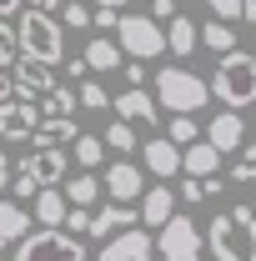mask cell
I'll return each mask as SVG.
<instances>
[{"instance_id":"1","label":"cell","mask_w":256,"mask_h":261,"mask_svg":"<svg viewBox=\"0 0 256 261\" xmlns=\"http://www.w3.org/2000/svg\"><path fill=\"white\" fill-rule=\"evenodd\" d=\"M206 246L216 261H256V211L231 206L206 221Z\"/></svg>"},{"instance_id":"2","label":"cell","mask_w":256,"mask_h":261,"mask_svg":"<svg viewBox=\"0 0 256 261\" xmlns=\"http://www.w3.org/2000/svg\"><path fill=\"white\" fill-rule=\"evenodd\" d=\"M206 86H211V96L221 100L226 111L256 106V56L251 50H226L221 61H216V75Z\"/></svg>"},{"instance_id":"3","label":"cell","mask_w":256,"mask_h":261,"mask_svg":"<svg viewBox=\"0 0 256 261\" xmlns=\"http://www.w3.org/2000/svg\"><path fill=\"white\" fill-rule=\"evenodd\" d=\"M15 40H20V56H31V61H45L56 65L65 56V35H61V20L50 15V10H20V25H15Z\"/></svg>"},{"instance_id":"4","label":"cell","mask_w":256,"mask_h":261,"mask_svg":"<svg viewBox=\"0 0 256 261\" xmlns=\"http://www.w3.org/2000/svg\"><path fill=\"white\" fill-rule=\"evenodd\" d=\"M206 100H211V86H206L201 75H191L186 65H161V70H156V106L196 116Z\"/></svg>"},{"instance_id":"5","label":"cell","mask_w":256,"mask_h":261,"mask_svg":"<svg viewBox=\"0 0 256 261\" xmlns=\"http://www.w3.org/2000/svg\"><path fill=\"white\" fill-rule=\"evenodd\" d=\"M15 261H86V246L61 226H35L15 241Z\"/></svg>"},{"instance_id":"6","label":"cell","mask_w":256,"mask_h":261,"mask_svg":"<svg viewBox=\"0 0 256 261\" xmlns=\"http://www.w3.org/2000/svg\"><path fill=\"white\" fill-rule=\"evenodd\" d=\"M116 45L136 61H156L166 50V31H161L156 15H121L116 20Z\"/></svg>"},{"instance_id":"7","label":"cell","mask_w":256,"mask_h":261,"mask_svg":"<svg viewBox=\"0 0 256 261\" xmlns=\"http://www.w3.org/2000/svg\"><path fill=\"white\" fill-rule=\"evenodd\" d=\"M161 261H201V251H206V236H201V226H196L191 216H166L161 221V241H156Z\"/></svg>"},{"instance_id":"8","label":"cell","mask_w":256,"mask_h":261,"mask_svg":"<svg viewBox=\"0 0 256 261\" xmlns=\"http://www.w3.org/2000/svg\"><path fill=\"white\" fill-rule=\"evenodd\" d=\"M40 126V106L31 96H20V91H10V96L0 100V141H31V130Z\"/></svg>"},{"instance_id":"9","label":"cell","mask_w":256,"mask_h":261,"mask_svg":"<svg viewBox=\"0 0 256 261\" xmlns=\"http://www.w3.org/2000/svg\"><path fill=\"white\" fill-rule=\"evenodd\" d=\"M100 261H156V246H151L146 231L121 226V231H111V241L100 246Z\"/></svg>"},{"instance_id":"10","label":"cell","mask_w":256,"mask_h":261,"mask_svg":"<svg viewBox=\"0 0 256 261\" xmlns=\"http://www.w3.org/2000/svg\"><path fill=\"white\" fill-rule=\"evenodd\" d=\"M20 166L31 171L40 186H61V181H65V171H70V156H65L61 146H35V151H31V156H25Z\"/></svg>"},{"instance_id":"11","label":"cell","mask_w":256,"mask_h":261,"mask_svg":"<svg viewBox=\"0 0 256 261\" xmlns=\"http://www.w3.org/2000/svg\"><path fill=\"white\" fill-rule=\"evenodd\" d=\"M111 111H116L121 121H141V126H156V121H161L156 96L141 91V86H131V91H121V96H111Z\"/></svg>"},{"instance_id":"12","label":"cell","mask_w":256,"mask_h":261,"mask_svg":"<svg viewBox=\"0 0 256 261\" xmlns=\"http://www.w3.org/2000/svg\"><path fill=\"white\" fill-rule=\"evenodd\" d=\"M141 166H146L151 176H161V181H171V176L181 171V146H176L171 136H156V141L141 146Z\"/></svg>"},{"instance_id":"13","label":"cell","mask_w":256,"mask_h":261,"mask_svg":"<svg viewBox=\"0 0 256 261\" xmlns=\"http://www.w3.org/2000/svg\"><path fill=\"white\" fill-rule=\"evenodd\" d=\"M206 141L216 146V151H241V141H246V121H241V111H221L211 126H206Z\"/></svg>"},{"instance_id":"14","label":"cell","mask_w":256,"mask_h":261,"mask_svg":"<svg viewBox=\"0 0 256 261\" xmlns=\"http://www.w3.org/2000/svg\"><path fill=\"white\" fill-rule=\"evenodd\" d=\"M50 86H56V70H50L45 61H31V56H25V61L15 65V91H20V96L40 100L45 91H50Z\"/></svg>"},{"instance_id":"15","label":"cell","mask_w":256,"mask_h":261,"mask_svg":"<svg viewBox=\"0 0 256 261\" xmlns=\"http://www.w3.org/2000/svg\"><path fill=\"white\" fill-rule=\"evenodd\" d=\"M31 201H35V206H31L35 226H61V221H65V211H70V201H65V191H61V186H40Z\"/></svg>"},{"instance_id":"16","label":"cell","mask_w":256,"mask_h":261,"mask_svg":"<svg viewBox=\"0 0 256 261\" xmlns=\"http://www.w3.org/2000/svg\"><path fill=\"white\" fill-rule=\"evenodd\" d=\"M121 226H141V211H131V201H111V206H100L96 216H91V231L86 236H111V231Z\"/></svg>"},{"instance_id":"17","label":"cell","mask_w":256,"mask_h":261,"mask_svg":"<svg viewBox=\"0 0 256 261\" xmlns=\"http://www.w3.org/2000/svg\"><path fill=\"white\" fill-rule=\"evenodd\" d=\"M196 45H201V25H196L191 15H181V10H176V15L166 20V50H176V56L186 61Z\"/></svg>"},{"instance_id":"18","label":"cell","mask_w":256,"mask_h":261,"mask_svg":"<svg viewBox=\"0 0 256 261\" xmlns=\"http://www.w3.org/2000/svg\"><path fill=\"white\" fill-rule=\"evenodd\" d=\"M181 171H186V176H216V171H221V151H216L211 141H186Z\"/></svg>"},{"instance_id":"19","label":"cell","mask_w":256,"mask_h":261,"mask_svg":"<svg viewBox=\"0 0 256 261\" xmlns=\"http://www.w3.org/2000/svg\"><path fill=\"white\" fill-rule=\"evenodd\" d=\"M106 191H111V201H136L141 196V166H131V161L106 166Z\"/></svg>"},{"instance_id":"20","label":"cell","mask_w":256,"mask_h":261,"mask_svg":"<svg viewBox=\"0 0 256 261\" xmlns=\"http://www.w3.org/2000/svg\"><path fill=\"white\" fill-rule=\"evenodd\" d=\"M171 211H176L171 186H146V191H141V226H161Z\"/></svg>"},{"instance_id":"21","label":"cell","mask_w":256,"mask_h":261,"mask_svg":"<svg viewBox=\"0 0 256 261\" xmlns=\"http://www.w3.org/2000/svg\"><path fill=\"white\" fill-rule=\"evenodd\" d=\"M25 226H35V216L20 206V201H0V246H15Z\"/></svg>"},{"instance_id":"22","label":"cell","mask_w":256,"mask_h":261,"mask_svg":"<svg viewBox=\"0 0 256 261\" xmlns=\"http://www.w3.org/2000/svg\"><path fill=\"white\" fill-rule=\"evenodd\" d=\"M81 56H86V65H91V70H100V75H106V70H121V61H126V50H121L111 35H96Z\"/></svg>"},{"instance_id":"23","label":"cell","mask_w":256,"mask_h":261,"mask_svg":"<svg viewBox=\"0 0 256 261\" xmlns=\"http://www.w3.org/2000/svg\"><path fill=\"white\" fill-rule=\"evenodd\" d=\"M35 106H40V116H75V111H81V96H75L70 86H61V81H56V86L35 100Z\"/></svg>"},{"instance_id":"24","label":"cell","mask_w":256,"mask_h":261,"mask_svg":"<svg viewBox=\"0 0 256 261\" xmlns=\"http://www.w3.org/2000/svg\"><path fill=\"white\" fill-rule=\"evenodd\" d=\"M70 146H75V151H70V161H75V166H86V171H96V166H100V156H106V141H100V136H86V130H81Z\"/></svg>"},{"instance_id":"25","label":"cell","mask_w":256,"mask_h":261,"mask_svg":"<svg viewBox=\"0 0 256 261\" xmlns=\"http://www.w3.org/2000/svg\"><path fill=\"white\" fill-rule=\"evenodd\" d=\"M61 191H65V201H70V206H91V201L100 196V181L86 171V176H70V181H61Z\"/></svg>"},{"instance_id":"26","label":"cell","mask_w":256,"mask_h":261,"mask_svg":"<svg viewBox=\"0 0 256 261\" xmlns=\"http://www.w3.org/2000/svg\"><path fill=\"white\" fill-rule=\"evenodd\" d=\"M201 45H211L216 56H226V50H236V31L226 20H211V25H201Z\"/></svg>"},{"instance_id":"27","label":"cell","mask_w":256,"mask_h":261,"mask_svg":"<svg viewBox=\"0 0 256 261\" xmlns=\"http://www.w3.org/2000/svg\"><path fill=\"white\" fill-rule=\"evenodd\" d=\"M100 141H106L111 151H136V130H131V121H121V116L106 126V136H100Z\"/></svg>"},{"instance_id":"28","label":"cell","mask_w":256,"mask_h":261,"mask_svg":"<svg viewBox=\"0 0 256 261\" xmlns=\"http://www.w3.org/2000/svg\"><path fill=\"white\" fill-rule=\"evenodd\" d=\"M81 111H111V91L100 86V81H81Z\"/></svg>"},{"instance_id":"29","label":"cell","mask_w":256,"mask_h":261,"mask_svg":"<svg viewBox=\"0 0 256 261\" xmlns=\"http://www.w3.org/2000/svg\"><path fill=\"white\" fill-rule=\"evenodd\" d=\"M176 146H186V141H196L201 136V126H196V116H186V111H171V130H166Z\"/></svg>"},{"instance_id":"30","label":"cell","mask_w":256,"mask_h":261,"mask_svg":"<svg viewBox=\"0 0 256 261\" xmlns=\"http://www.w3.org/2000/svg\"><path fill=\"white\" fill-rule=\"evenodd\" d=\"M231 181H241V186H256V146H241V161L231 166Z\"/></svg>"},{"instance_id":"31","label":"cell","mask_w":256,"mask_h":261,"mask_svg":"<svg viewBox=\"0 0 256 261\" xmlns=\"http://www.w3.org/2000/svg\"><path fill=\"white\" fill-rule=\"evenodd\" d=\"M15 56H20L15 25H5V15H0V65H15Z\"/></svg>"},{"instance_id":"32","label":"cell","mask_w":256,"mask_h":261,"mask_svg":"<svg viewBox=\"0 0 256 261\" xmlns=\"http://www.w3.org/2000/svg\"><path fill=\"white\" fill-rule=\"evenodd\" d=\"M65 231H70V236H86V231H91V211H86V206H70V211H65V221H61Z\"/></svg>"},{"instance_id":"33","label":"cell","mask_w":256,"mask_h":261,"mask_svg":"<svg viewBox=\"0 0 256 261\" xmlns=\"http://www.w3.org/2000/svg\"><path fill=\"white\" fill-rule=\"evenodd\" d=\"M206 176H186V181H181V201H186V206H196V201H206Z\"/></svg>"},{"instance_id":"34","label":"cell","mask_w":256,"mask_h":261,"mask_svg":"<svg viewBox=\"0 0 256 261\" xmlns=\"http://www.w3.org/2000/svg\"><path fill=\"white\" fill-rule=\"evenodd\" d=\"M206 5H211V15L226 20V25H231V20H241V0H206Z\"/></svg>"},{"instance_id":"35","label":"cell","mask_w":256,"mask_h":261,"mask_svg":"<svg viewBox=\"0 0 256 261\" xmlns=\"http://www.w3.org/2000/svg\"><path fill=\"white\" fill-rule=\"evenodd\" d=\"M10 191L20 196V201H31V196H35V191H40V181H35L31 171H25V166H20V176H15V186H10Z\"/></svg>"},{"instance_id":"36","label":"cell","mask_w":256,"mask_h":261,"mask_svg":"<svg viewBox=\"0 0 256 261\" xmlns=\"http://www.w3.org/2000/svg\"><path fill=\"white\" fill-rule=\"evenodd\" d=\"M61 15H65V25H91V10L86 5H61Z\"/></svg>"},{"instance_id":"37","label":"cell","mask_w":256,"mask_h":261,"mask_svg":"<svg viewBox=\"0 0 256 261\" xmlns=\"http://www.w3.org/2000/svg\"><path fill=\"white\" fill-rule=\"evenodd\" d=\"M116 20H121V10H111V5H96V25H100V31H116Z\"/></svg>"},{"instance_id":"38","label":"cell","mask_w":256,"mask_h":261,"mask_svg":"<svg viewBox=\"0 0 256 261\" xmlns=\"http://www.w3.org/2000/svg\"><path fill=\"white\" fill-rule=\"evenodd\" d=\"M151 15H156V20H171V15H176V0H151Z\"/></svg>"},{"instance_id":"39","label":"cell","mask_w":256,"mask_h":261,"mask_svg":"<svg viewBox=\"0 0 256 261\" xmlns=\"http://www.w3.org/2000/svg\"><path fill=\"white\" fill-rule=\"evenodd\" d=\"M65 75H75V81H81V75H91V65H86V56H75V61H65Z\"/></svg>"},{"instance_id":"40","label":"cell","mask_w":256,"mask_h":261,"mask_svg":"<svg viewBox=\"0 0 256 261\" xmlns=\"http://www.w3.org/2000/svg\"><path fill=\"white\" fill-rule=\"evenodd\" d=\"M5 186H10V156L0 151V191H5Z\"/></svg>"},{"instance_id":"41","label":"cell","mask_w":256,"mask_h":261,"mask_svg":"<svg viewBox=\"0 0 256 261\" xmlns=\"http://www.w3.org/2000/svg\"><path fill=\"white\" fill-rule=\"evenodd\" d=\"M10 91H15V81H10V75H5V65H0V100L10 96Z\"/></svg>"},{"instance_id":"42","label":"cell","mask_w":256,"mask_h":261,"mask_svg":"<svg viewBox=\"0 0 256 261\" xmlns=\"http://www.w3.org/2000/svg\"><path fill=\"white\" fill-rule=\"evenodd\" d=\"M31 5H35V10H50V15H56V10H61L65 0H31Z\"/></svg>"},{"instance_id":"43","label":"cell","mask_w":256,"mask_h":261,"mask_svg":"<svg viewBox=\"0 0 256 261\" xmlns=\"http://www.w3.org/2000/svg\"><path fill=\"white\" fill-rule=\"evenodd\" d=\"M241 20H251V25H256V0H241Z\"/></svg>"},{"instance_id":"44","label":"cell","mask_w":256,"mask_h":261,"mask_svg":"<svg viewBox=\"0 0 256 261\" xmlns=\"http://www.w3.org/2000/svg\"><path fill=\"white\" fill-rule=\"evenodd\" d=\"M20 5H25V0H0V15H15Z\"/></svg>"},{"instance_id":"45","label":"cell","mask_w":256,"mask_h":261,"mask_svg":"<svg viewBox=\"0 0 256 261\" xmlns=\"http://www.w3.org/2000/svg\"><path fill=\"white\" fill-rule=\"evenodd\" d=\"M91 5H111V10H121V5H126V0H91Z\"/></svg>"},{"instance_id":"46","label":"cell","mask_w":256,"mask_h":261,"mask_svg":"<svg viewBox=\"0 0 256 261\" xmlns=\"http://www.w3.org/2000/svg\"><path fill=\"white\" fill-rule=\"evenodd\" d=\"M251 211H256V206H251Z\"/></svg>"}]
</instances>
